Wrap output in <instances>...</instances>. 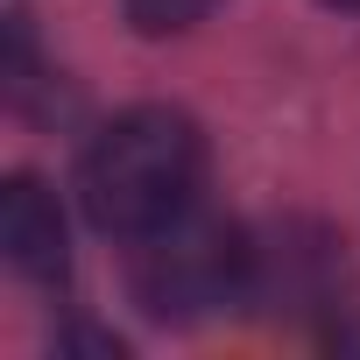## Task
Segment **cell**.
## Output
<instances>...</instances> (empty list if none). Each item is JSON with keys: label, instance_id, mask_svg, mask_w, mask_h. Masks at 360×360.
Masks as SVG:
<instances>
[{"label": "cell", "instance_id": "cell-1", "mask_svg": "<svg viewBox=\"0 0 360 360\" xmlns=\"http://www.w3.org/2000/svg\"><path fill=\"white\" fill-rule=\"evenodd\" d=\"M205 184V134L176 106H127L113 113L78 169V191L99 233L141 240L169 219H184Z\"/></svg>", "mask_w": 360, "mask_h": 360}, {"label": "cell", "instance_id": "cell-2", "mask_svg": "<svg viewBox=\"0 0 360 360\" xmlns=\"http://www.w3.org/2000/svg\"><path fill=\"white\" fill-rule=\"evenodd\" d=\"M262 290V248L212 212H184L134 248V297L162 325H191L212 311H233Z\"/></svg>", "mask_w": 360, "mask_h": 360}, {"label": "cell", "instance_id": "cell-3", "mask_svg": "<svg viewBox=\"0 0 360 360\" xmlns=\"http://www.w3.org/2000/svg\"><path fill=\"white\" fill-rule=\"evenodd\" d=\"M0 255L29 283H64L71 248H64V212L36 176H8L0 184Z\"/></svg>", "mask_w": 360, "mask_h": 360}, {"label": "cell", "instance_id": "cell-4", "mask_svg": "<svg viewBox=\"0 0 360 360\" xmlns=\"http://www.w3.org/2000/svg\"><path fill=\"white\" fill-rule=\"evenodd\" d=\"M219 8V0H127V22L141 36H176V29H191Z\"/></svg>", "mask_w": 360, "mask_h": 360}, {"label": "cell", "instance_id": "cell-5", "mask_svg": "<svg viewBox=\"0 0 360 360\" xmlns=\"http://www.w3.org/2000/svg\"><path fill=\"white\" fill-rule=\"evenodd\" d=\"M332 346L339 353H360V325H332Z\"/></svg>", "mask_w": 360, "mask_h": 360}, {"label": "cell", "instance_id": "cell-6", "mask_svg": "<svg viewBox=\"0 0 360 360\" xmlns=\"http://www.w3.org/2000/svg\"><path fill=\"white\" fill-rule=\"evenodd\" d=\"M332 8H353V15H360V0H332Z\"/></svg>", "mask_w": 360, "mask_h": 360}]
</instances>
